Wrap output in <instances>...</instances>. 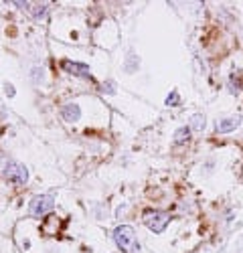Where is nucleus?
<instances>
[{
    "instance_id": "obj_5",
    "label": "nucleus",
    "mask_w": 243,
    "mask_h": 253,
    "mask_svg": "<svg viewBox=\"0 0 243 253\" xmlns=\"http://www.w3.org/2000/svg\"><path fill=\"white\" fill-rule=\"evenodd\" d=\"M63 69L75 77H83L89 79L91 77V69L85 65V63H77V61H63Z\"/></svg>"
},
{
    "instance_id": "obj_4",
    "label": "nucleus",
    "mask_w": 243,
    "mask_h": 253,
    "mask_svg": "<svg viewBox=\"0 0 243 253\" xmlns=\"http://www.w3.org/2000/svg\"><path fill=\"white\" fill-rule=\"evenodd\" d=\"M168 221H170V217L166 213H162V211H146L144 213V223L154 233H162V231L166 229Z\"/></svg>"
},
{
    "instance_id": "obj_6",
    "label": "nucleus",
    "mask_w": 243,
    "mask_h": 253,
    "mask_svg": "<svg viewBox=\"0 0 243 253\" xmlns=\"http://www.w3.org/2000/svg\"><path fill=\"white\" fill-rule=\"evenodd\" d=\"M61 118L69 124H73L81 118V108L77 103H67V105H63V110H61Z\"/></svg>"
},
{
    "instance_id": "obj_8",
    "label": "nucleus",
    "mask_w": 243,
    "mask_h": 253,
    "mask_svg": "<svg viewBox=\"0 0 243 253\" xmlns=\"http://www.w3.org/2000/svg\"><path fill=\"white\" fill-rule=\"evenodd\" d=\"M191 140V128H178L174 132V146H182Z\"/></svg>"
},
{
    "instance_id": "obj_13",
    "label": "nucleus",
    "mask_w": 243,
    "mask_h": 253,
    "mask_svg": "<svg viewBox=\"0 0 243 253\" xmlns=\"http://www.w3.org/2000/svg\"><path fill=\"white\" fill-rule=\"evenodd\" d=\"M114 87H116L114 81H108V85H104V89H101V91H104V93H106V91H108V93H114V91H116Z\"/></svg>"
},
{
    "instance_id": "obj_2",
    "label": "nucleus",
    "mask_w": 243,
    "mask_h": 253,
    "mask_svg": "<svg viewBox=\"0 0 243 253\" xmlns=\"http://www.w3.org/2000/svg\"><path fill=\"white\" fill-rule=\"evenodd\" d=\"M2 176L12 184H25L29 180V170H27V166L20 162H8L2 170Z\"/></svg>"
},
{
    "instance_id": "obj_10",
    "label": "nucleus",
    "mask_w": 243,
    "mask_h": 253,
    "mask_svg": "<svg viewBox=\"0 0 243 253\" xmlns=\"http://www.w3.org/2000/svg\"><path fill=\"white\" fill-rule=\"evenodd\" d=\"M47 12H49V4H35V6L31 8V14H33L35 18H45Z\"/></svg>"
},
{
    "instance_id": "obj_11",
    "label": "nucleus",
    "mask_w": 243,
    "mask_h": 253,
    "mask_svg": "<svg viewBox=\"0 0 243 253\" xmlns=\"http://www.w3.org/2000/svg\"><path fill=\"white\" fill-rule=\"evenodd\" d=\"M178 103H180V97H178L176 91H172V93L166 97V105H172V108H174V105H178Z\"/></svg>"
},
{
    "instance_id": "obj_12",
    "label": "nucleus",
    "mask_w": 243,
    "mask_h": 253,
    "mask_svg": "<svg viewBox=\"0 0 243 253\" xmlns=\"http://www.w3.org/2000/svg\"><path fill=\"white\" fill-rule=\"evenodd\" d=\"M4 93H6L8 97H14V95H16V91H14V85H12V83H4Z\"/></svg>"
},
{
    "instance_id": "obj_9",
    "label": "nucleus",
    "mask_w": 243,
    "mask_h": 253,
    "mask_svg": "<svg viewBox=\"0 0 243 253\" xmlns=\"http://www.w3.org/2000/svg\"><path fill=\"white\" fill-rule=\"evenodd\" d=\"M191 130H197V132L205 130V116H202V114H195L191 118Z\"/></svg>"
},
{
    "instance_id": "obj_1",
    "label": "nucleus",
    "mask_w": 243,
    "mask_h": 253,
    "mask_svg": "<svg viewBox=\"0 0 243 253\" xmlns=\"http://www.w3.org/2000/svg\"><path fill=\"white\" fill-rule=\"evenodd\" d=\"M114 241L124 253H138L140 245L136 241V231L130 225H120L114 231Z\"/></svg>"
},
{
    "instance_id": "obj_3",
    "label": "nucleus",
    "mask_w": 243,
    "mask_h": 253,
    "mask_svg": "<svg viewBox=\"0 0 243 253\" xmlns=\"http://www.w3.org/2000/svg\"><path fill=\"white\" fill-rule=\"evenodd\" d=\"M53 207H55V199L51 195H37L29 203V213L33 217H43L49 211H53Z\"/></svg>"
},
{
    "instance_id": "obj_7",
    "label": "nucleus",
    "mask_w": 243,
    "mask_h": 253,
    "mask_svg": "<svg viewBox=\"0 0 243 253\" xmlns=\"http://www.w3.org/2000/svg\"><path fill=\"white\" fill-rule=\"evenodd\" d=\"M239 126V118H227V120H221L217 122V132L219 134H225V132H231Z\"/></svg>"
}]
</instances>
